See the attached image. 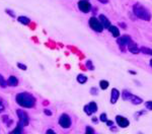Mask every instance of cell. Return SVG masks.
Wrapping results in <instances>:
<instances>
[{
	"label": "cell",
	"instance_id": "cb8c5ba5",
	"mask_svg": "<svg viewBox=\"0 0 152 134\" xmlns=\"http://www.w3.org/2000/svg\"><path fill=\"white\" fill-rule=\"evenodd\" d=\"M145 107L149 111H151L152 110V102H151V101H148V102H146L145 103Z\"/></svg>",
	"mask_w": 152,
	"mask_h": 134
},
{
	"label": "cell",
	"instance_id": "4dcf8cb0",
	"mask_svg": "<svg viewBox=\"0 0 152 134\" xmlns=\"http://www.w3.org/2000/svg\"><path fill=\"white\" fill-rule=\"evenodd\" d=\"M91 93L92 95H97V89H91Z\"/></svg>",
	"mask_w": 152,
	"mask_h": 134
},
{
	"label": "cell",
	"instance_id": "e0dca14e",
	"mask_svg": "<svg viewBox=\"0 0 152 134\" xmlns=\"http://www.w3.org/2000/svg\"><path fill=\"white\" fill-rule=\"evenodd\" d=\"M77 81L79 83H81V85H83V83H85L87 81V77L85 75H83V74H79V75H77Z\"/></svg>",
	"mask_w": 152,
	"mask_h": 134
},
{
	"label": "cell",
	"instance_id": "3957f363",
	"mask_svg": "<svg viewBox=\"0 0 152 134\" xmlns=\"http://www.w3.org/2000/svg\"><path fill=\"white\" fill-rule=\"evenodd\" d=\"M16 114L18 116V125L20 127H24V126H28L30 123V118H28V115L26 112H24V110H17Z\"/></svg>",
	"mask_w": 152,
	"mask_h": 134
},
{
	"label": "cell",
	"instance_id": "8fae6325",
	"mask_svg": "<svg viewBox=\"0 0 152 134\" xmlns=\"http://www.w3.org/2000/svg\"><path fill=\"white\" fill-rule=\"evenodd\" d=\"M99 22H101V26H103V28H109V26H111V22H109V20H107V18L105 16V15L103 14H101L99 18Z\"/></svg>",
	"mask_w": 152,
	"mask_h": 134
},
{
	"label": "cell",
	"instance_id": "4316f807",
	"mask_svg": "<svg viewBox=\"0 0 152 134\" xmlns=\"http://www.w3.org/2000/svg\"><path fill=\"white\" fill-rule=\"evenodd\" d=\"M17 67L20 68V69H22V70H26V65L22 64V63H17Z\"/></svg>",
	"mask_w": 152,
	"mask_h": 134
},
{
	"label": "cell",
	"instance_id": "d6a6232c",
	"mask_svg": "<svg viewBox=\"0 0 152 134\" xmlns=\"http://www.w3.org/2000/svg\"><path fill=\"white\" fill-rule=\"evenodd\" d=\"M101 3H103V4H107V3H109V0H99Z\"/></svg>",
	"mask_w": 152,
	"mask_h": 134
},
{
	"label": "cell",
	"instance_id": "8992f818",
	"mask_svg": "<svg viewBox=\"0 0 152 134\" xmlns=\"http://www.w3.org/2000/svg\"><path fill=\"white\" fill-rule=\"evenodd\" d=\"M78 8L82 12L87 13L91 9V4L88 2V0H80V1H78Z\"/></svg>",
	"mask_w": 152,
	"mask_h": 134
},
{
	"label": "cell",
	"instance_id": "277c9868",
	"mask_svg": "<svg viewBox=\"0 0 152 134\" xmlns=\"http://www.w3.org/2000/svg\"><path fill=\"white\" fill-rule=\"evenodd\" d=\"M89 26L94 32H101L103 30V26H101L99 20L97 18H94V16H92V18H89Z\"/></svg>",
	"mask_w": 152,
	"mask_h": 134
},
{
	"label": "cell",
	"instance_id": "d6986e66",
	"mask_svg": "<svg viewBox=\"0 0 152 134\" xmlns=\"http://www.w3.org/2000/svg\"><path fill=\"white\" fill-rule=\"evenodd\" d=\"M139 50H140V52H142V53H143V54H147V55H151V54H152V51L149 49V48L141 47Z\"/></svg>",
	"mask_w": 152,
	"mask_h": 134
},
{
	"label": "cell",
	"instance_id": "ba28073f",
	"mask_svg": "<svg viewBox=\"0 0 152 134\" xmlns=\"http://www.w3.org/2000/svg\"><path fill=\"white\" fill-rule=\"evenodd\" d=\"M97 111V105L94 102L89 103V104L86 105V106L84 107V112H85V114L88 115V116H90L91 114L95 113Z\"/></svg>",
	"mask_w": 152,
	"mask_h": 134
},
{
	"label": "cell",
	"instance_id": "83f0119b",
	"mask_svg": "<svg viewBox=\"0 0 152 134\" xmlns=\"http://www.w3.org/2000/svg\"><path fill=\"white\" fill-rule=\"evenodd\" d=\"M85 131H86V133H90V134H93L94 133V130L92 129V128H90V127H86V129H85Z\"/></svg>",
	"mask_w": 152,
	"mask_h": 134
},
{
	"label": "cell",
	"instance_id": "4fadbf2b",
	"mask_svg": "<svg viewBox=\"0 0 152 134\" xmlns=\"http://www.w3.org/2000/svg\"><path fill=\"white\" fill-rule=\"evenodd\" d=\"M109 30L111 32V34L113 36V37L118 38L119 36H120V30H119V28H117L116 26H109Z\"/></svg>",
	"mask_w": 152,
	"mask_h": 134
},
{
	"label": "cell",
	"instance_id": "30bf717a",
	"mask_svg": "<svg viewBox=\"0 0 152 134\" xmlns=\"http://www.w3.org/2000/svg\"><path fill=\"white\" fill-rule=\"evenodd\" d=\"M120 97V91H118L117 89H113L111 91V104H116L117 101Z\"/></svg>",
	"mask_w": 152,
	"mask_h": 134
},
{
	"label": "cell",
	"instance_id": "52a82bcc",
	"mask_svg": "<svg viewBox=\"0 0 152 134\" xmlns=\"http://www.w3.org/2000/svg\"><path fill=\"white\" fill-rule=\"evenodd\" d=\"M132 41L130 38V36L128 35H125V36H122V37H120L119 36L118 37V40H117V43L119 44V46H120V48H124L126 47V46H128V44L130 43V42Z\"/></svg>",
	"mask_w": 152,
	"mask_h": 134
},
{
	"label": "cell",
	"instance_id": "d4e9b609",
	"mask_svg": "<svg viewBox=\"0 0 152 134\" xmlns=\"http://www.w3.org/2000/svg\"><path fill=\"white\" fill-rule=\"evenodd\" d=\"M86 66H87V68H89L90 70H93V65H92V63H91V61L90 60H88L87 62H86Z\"/></svg>",
	"mask_w": 152,
	"mask_h": 134
},
{
	"label": "cell",
	"instance_id": "44dd1931",
	"mask_svg": "<svg viewBox=\"0 0 152 134\" xmlns=\"http://www.w3.org/2000/svg\"><path fill=\"white\" fill-rule=\"evenodd\" d=\"M6 85H7V81L4 79V77L0 74V87L4 89V87H6Z\"/></svg>",
	"mask_w": 152,
	"mask_h": 134
},
{
	"label": "cell",
	"instance_id": "836d02e7",
	"mask_svg": "<svg viewBox=\"0 0 152 134\" xmlns=\"http://www.w3.org/2000/svg\"><path fill=\"white\" fill-rule=\"evenodd\" d=\"M47 133H55V131H54V130L49 129V130H47Z\"/></svg>",
	"mask_w": 152,
	"mask_h": 134
},
{
	"label": "cell",
	"instance_id": "2e32d148",
	"mask_svg": "<svg viewBox=\"0 0 152 134\" xmlns=\"http://www.w3.org/2000/svg\"><path fill=\"white\" fill-rule=\"evenodd\" d=\"M17 20L20 22V24H28L30 22V20L28 18H26V16H20V18H17Z\"/></svg>",
	"mask_w": 152,
	"mask_h": 134
},
{
	"label": "cell",
	"instance_id": "ac0fdd59",
	"mask_svg": "<svg viewBox=\"0 0 152 134\" xmlns=\"http://www.w3.org/2000/svg\"><path fill=\"white\" fill-rule=\"evenodd\" d=\"M131 95H132V93L128 91H124L122 93V97H123V99H125V101H129L130 97H131Z\"/></svg>",
	"mask_w": 152,
	"mask_h": 134
},
{
	"label": "cell",
	"instance_id": "5b68a950",
	"mask_svg": "<svg viewBox=\"0 0 152 134\" xmlns=\"http://www.w3.org/2000/svg\"><path fill=\"white\" fill-rule=\"evenodd\" d=\"M59 124H60L61 127L63 128H69L71 126V119L70 117L67 114H62L60 116V119H59Z\"/></svg>",
	"mask_w": 152,
	"mask_h": 134
},
{
	"label": "cell",
	"instance_id": "f1b7e54d",
	"mask_svg": "<svg viewBox=\"0 0 152 134\" xmlns=\"http://www.w3.org/2000/svg\"><path fill=\"white\" fill-rule=\"evenodd\" d=\"M4 106H3V104L1 102H0V113H2L3 111H4Z\"/></svg>",
	"mask_w": 152,
	"mask_h": 134
},
{
	"label": "cell",
	"instance_id": "5bb4252c",
	"mask_svg": "<svg viewBox=\"0 0 152 134\" xmlns=\"http://www.w3.org/2000/svg\"><path fill=\"white\" fill-rule=\"evenodd\" d=\"M129 101L132 102V104H134V105H140V104H142V102H143V99H142L141 97H137V95H131Z\"/></svg>",
	"mask_w": 152,
	"mask_h": 134
},
{
	"label": "cell",
	"instance_id": "9a60e30c",
	"mask_svg": "<svg viewBox=\"0 0 152 134\" xmlns=\"http://www.w3.org/2000/svg\"><path fill=\"white\" fill-rule=\"evenodd\" d=\"M8 85H10V87H16L17 85H18V79H17L15 76H10V77L8 78Z\"/></svg>",
	"mask_w": 152,
	"mask_h": 134
},
{
	"label": "cell",
	"instance_id": "7402d4cb",
	"mask_svg": "<svg viewBox=\"0 0 152 134\" xmlns=\"http://www.w3.org/2000/svg\"><path fill=\"white\" fill-rule=\"evenodd\" d=\"M10 133H11V134H20V133H22V127H20V126L18 125L16 128H15L14 130H13V131H11Z\"/></svg>",
	"mask_w": 152,
	"mask_h": 134
},
{
	"label": "cell",
	"instance_id": "1f68e13d",
	"mask_svg": "<svg viewBox=\"0 0 152 134\" xmlns=\"http://www.w3.org/2000/svg\"><path fill=\"white\" fill-rule=\"evenodd\" d=\"M44 112H45L46 115H49V116H51V115H52V112H51V111H49V110H45Z\"/></svg>",
	"mask_w": 152,
	"mask_h": 134
},
{
	"label": "cell",
	"instance_id": "603a6c76",
	"mask_svg": "<svg viewBox=\"0 0 152 134\" xmlns=\"http://www.w3.org/2000/svg\"><path fill=\"white\" fill-rule=\"evenodd\" d=\"M99 119H101V122H107V114L105 113H103L99 117Z\"/></svg>",
	"mask_w": 152,
	"mask_h": 134
},
{
	"label": "cell",
	"instance_id": "f546056e",
	"mask_svg": "<svg viewBox=\"0 0 152 134\" xmlns=\"http://www.w3.org/2000/svg\"><path fill=\"white\" fill-rule=\"evenodd\" d=\"M105 123H107V126H109V127L113 126V121H109V120H107V121L105 122Z\"/></svg>",
	"mask_w": 152,
	"mask_h": 134
},
{
	"label": "cell",
	"instance_id": "7c38bea8",
	"mask_svg": "<svg viewBox=\"0 0 152 134\" xmlns=\"http://www.w3.org/2000/svg\"><path fill=\"white\" fill-rule=\"evenodd\" d=\"M128 49L131 53H133V54H138V53L140 52V50H139V48L137 47V45H136V44H133V43L131 44V42L128 44Z\"/></svg>",
	"mask_w": 152,
	"mask_h": 134
},
{
	"label": "cell",
	"instance_id": "484cf974",
	"mask_svg": "<svg viewBox=\"0 0 152 134\" xmlns=\"http://www.w3.org/2000/svg\"><path fill=\"white\" fill-rule=\"evenodd\" d=\"M5 12H6L7 14L10 15L11 18H15V14H14V13H13V11H12V10H10V9H6V10H5Z\"/></svg>",
	"mask_w": 152,
	"mask_h": 134
},
{
	"label": "cell",
	"instance_id": "6da1fadb",
	"mask_svg": "<svg viewBox=\"0 0 152 134\" xmlns=\"http://www.w3.org/2000/svg\"><path fill=\"white\" fill-rule=\"evenodd\" d=\"M16 103L24 108H32L36 105V99L28 93H20L16 95Z\"/></svg>",
	"mask_w": 152,
	"mask_h": 134
},
{
	"label": "cell",
	"instance_id": "ffe728a7",
	"mask_svg": "<svg viewBox=\"0 0 152 134\" xmlns=\"http://www.w3.org/2000/svg\"><path fill=\"white\" fill-rule=\"evenodd\" d=\"M99 85H101V89H107L109 87V81H107V80H101Z\"/></svg>",
	"mask_w": 152,
	"mask_h": 134
},
{
	"label": "cell",
	"instance_id": "7a4b0ae2",
	"mask_svg": "<svg viewBox=\"0 0 152 134\" xmlns=\"http://www.w3.org/2000/svg\"><path fill=\"white\" fill-rule=\"evenodd\" d=\"M133 12H134V14H135L138 18H141V20H150V14H149V12H148V10L144 6L138 4V3L134 4V6H133Z\"/></svg>",
	"mask_w": 152,
	"mask_h": 134
},
{
	"label": "cell",
	"instance_id": "9c48e42d",
	"mask_svg": "<svg viewBox=\"0 0 152 134\" xmlns=\"http://www.w3.org/2000/svg\"><path fill=\"white\" fill-rule=\"evenodd\" d=\"M116 122H117V124L122 128L128 127L129 124H130V122H129V120L127 119V118H125V117H123V116H120V115H118V116L116 117Z\"/></svg>",
	"mask_w": 152,
	"mask_h": 134
}]
</instances>
